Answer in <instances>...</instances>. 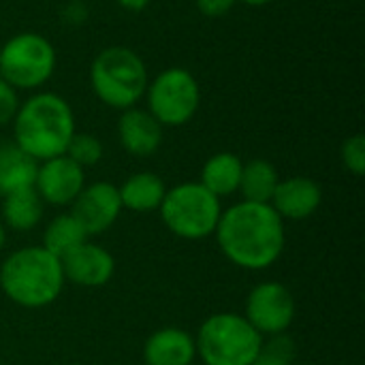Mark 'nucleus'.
<instances>
[{"label":"nucleus","instance_id":"nucleus-20","mask_svg":"<svg viewBox=\"0 0 365 365\" xmlns=\"http://www.w3.org/2000/svg\"><path fill=\"white\" fill-rule=\"evenodd\" d=\"M278 182H280V175L269 160L252 158L242 169V180H240L237 192H242L244 201L269 203L278 188Z\"/></svg>","mask_w":365,"mask_h":365},{"label":"nucleus","instance_id":"nucleus-28","mask_svg":"<svg viewBox=\"0 0 365 365\" xmlns=\"http://www.w3.org/2000/svg\"><path fill=\"white\" fill-rule=\"evenodd\" d=\"M4 246H6V227L0 220V252L4 250Z\"/></svg>","mask_w":365,"mask_h":365},{"label":"nucleus","instance_id":"nucleus-15","mask_svg":"<svg viewBox=\"0 0 365 365\" xmlns=\"http://www.w3.org/2000/svg\"><path fill=\"white\" fill-rule=\"evenodd\" d=\"M195 357V338L178 327L154 331L143 349V359L148 365H192Z\"/></svg>","mask_w":365,"mask_h":365},{"label":"nucleus","instance_id":"nucleus-5","mask_svg":"<svg viewBox=\"0 0 365 365\" xmlns=\"http://www.w3.org/2000/svg\"><path fill=\"white\" fill-rule=\"evenodd\" d=\"M263 336L244 314L218 312L205 319L197 331V357L205 365H252Z\"/></svg>","mask_w":365,"mask_h":365},{"label":"nucleus","instance_id":"nucleus-12","mask_svg":"<svg viewBox=\"0 0 365 365\" xmlns=\"http://www.w3.org/2000/svg\"><path fill=\"white\" fill-rule=\"evenodd\" d=\"M64 280L83 289L105 287L115 274V259L98 244L83 242L73 252L60 259Z\"/></svg>","mask_w":365,"mask_h":365},{"label":"nucleus","instance_id":"nucleus-26","mask_svg":"<svg viewBox=\"0 0 365 365\" xmlns=\"http://www.w3.org/2000/svg\"><path fill=\"white\" fill-rule=\"evenodd\" d=\"M195 2L205 17H222L235 6L237 0H195Z\"/></svg>","mask_w":365,"mask_h":365},{"label":"nucleus","instance_id":"nucleus-9","mask_svg":"<svg viewBox=\"0 0 365 365\" xmlns=\"http://www.w3.org/2000/svg\"><path fill=\"white\" fill-rule=\"evenodd\" d=\"M297 314L293 293L280 282L257 284L246 299V321L261 336L287 334Z\"/></svg>","mask_w":365,"mask_h":365},{"label":"nucleus","instance_id":"nucleus-11","mask_svg":"<svg viewBox=\"0 0 365 365\" xmlns=\"http://www.w3.org/2000/svg\"><path fill=\"white\" fill-rule=\"evenodd\" d=\"M122 199L118 186L109 182H94L83 186L71 205V214L81 222L88 235H101L115 225L122 214Z\"/></svg>","mask_w":365,"mask_h":365},{"label":"nucleus","instance_id":"nucleus-19","mask_svg":"<svg viewBox=\"0 0 365 365\" xmlns=\"http://www.w3.org/2000/svg\"><path fill=\"white\" fill-rule=\"evenodd\" d=\"M242 169H244V163L240 156H235L231 152H218L205 160V165L201 169L199 184H203L218 199L229 197L240 190Z\"/></svg>","mask_w":365,"mask_h":365},{"label":"nucleus","instance_id":"nucleus-6","mask_svg":"<svg viewBox=\"0 0 365 365\" xmlns=\"http://www.w3.org/2000/svg\"><path fill=\"white\" fill-rule=\"evenodd\" d=\"M158 210L173 235L195 242L214 235L222 214L220 199L199 182H184L169 188Z\"/></svg>","mask_w":365,"mask_h":365},{"label":"nucleus","instance_id":"nucleus-4","mask_svg":"<svg viewBox=\"0 0 365 365\" xmlns=\"http://www.w3.org/2000/svg\"><path fill=\"white\" fill-rule=\"evenodd\" d=\"M90 81L94 94L113 109H130L143 98L148 90V68L141 56L122 45H113L103 49L92 66Z\"/></svg>","mask_w":365,"mask_h":365},{"label":"nucleus","instance_id":"nucleus-27","mask_svg":"<svg viewBox=\"0 0 365 365\" xmlns=\"http://www.w3.org/2000/svg\"><path fill=\"white\" fill-rule=\"evenodd\" d=\"M152 0H118V4L122 6V9H126V11H133V13H137V11H143L148 4H150Z\"/></svg>","mask_w":365,"mask_h":365},{"label":"nucleus","instance_id":"nucleus-3","mask_svg":"<svg viewBox=\"0 0 365 365\" xmlns=\"http://www.w3.org/2000/svg\"><path fill=\"white\" fill-rule=\"evenodd\" d=\"M64 272L58 257L43 246H24L0 265V289L17 306L36 310L53 304L64 289Z\"/></svg>","mask_w":365,"mask_h":365},{"label":"nucleus","instance_id":"nucleus-14","mask_svg":"<svg viewBox=\"0 0 365 365\" xmlns=\"http://www.w3.org/2000/svg\"><path fill=\"white\" fill-rule=\"evenodd\" d=\"M118 137L122 148L139 158L152 156L163 143V126L148 109H124L118 120Z\"/></svg>","mask_w":365,"mask_h":365},{"label":"nucleus","instance_id":"nucleus-21","mask_svg":"<svg viewBox=\"0 0 365 365\" xmlns=\"http://www.w3.org/2000/svg\"><path fill=\"white\" fill-rule=\"evenodd\" d=\"M88 233L81 227V222L68 212V214H60L56 216L43 233V248L49 250L53 257L62 259L68 252H73L77 246H81L83 242H88Z\"/></svg>","mask_w":365,"mask_h":365},{"label":"nucleus","instance_id":"nucleus-8","mask_svg":"<svg viewBox=\"0 0 365 365\" xmlns=\"http://www.w3.org/2000/svg\"><path fill=\"white\" fill-rule=\"evenodd\" d=\"M145 96L148 111L160 126L188 124L201 105V90L197 79L182 66H171L158 73L148 83Z\"/></svg>","mask_w":365,"mask_h":365},{"label":"nucleus","instance_id":"nucleus-22","mask_svg":"<svg viewBox=\"0 0 365 365\" xmlns=\"http://www.w3.org/2000/svg\"><path fill=\"white\" fill-rule=\"evenodd\" d=\"M267 338L269 340L267 342L263 340L261 351L252 365H295L297 346L293 338H289L287 334L267 336Z\"/></svg>","mask_w":365,"mask_h":365},{"label":"nucleus","instance_id":"nucleus-18","mask_svg":"<svg viewBox=\"0 0 365 365\" xmlns=\"http://www.w3.org/2000/svg\"><path fill=\"white\" fill-rule=\"evenodd\" d=\"M43 212H45V203L34 190V186H30V188H21L2 197L0 220L6 229L24 233V231H32L41 222Z\"/></svg>","mask_w":365,"mask_h":365},{"label":"nucleus","instance_id":"nucleus-25","mask_svg":"<svg viewBox=\"0 0 365 365\" xmlns=\"http://www.w3.org/2000/svg\"><path fill=\"white\" fill-rule=\"evenodd\" d=\"M17 109H19L17 90L0 77V126L11 124L15 113H17Z\"/></svg>","mask_w":365,"mask_h":365},{"label":"nucleus","instance_id":"nucleus-7","mask_svg":"<svg viewBox=\"0 0 365 365\" xmlns=\"http://www.w3.org/2000/svg\"><path fill=\"white\" fill-rule=\"evenodd\" d=\"M53 71L56 49L36 32H19L0 45V77L15 90H36Z\"/></svg>","mask_w":365,"mask_h":365},{"label":"nucleus","instance_id":"nucleus-13","mask_svg":"<svg viewBox=\"0 0 365 365\" xmlns=\"http://www.w3.org/2000/svg\"><path fill=\"white\" fill-rule=\"evenodd\" d=\"M323 201L321 186L304 175L287 178L278 182V188L269 201V205L278 212V216L284 220H306L310 218Z\"/></svg>","mask_w":365,"mask_h":365},{"label":"nucleus","instance_id":"nucleus-1","mask_svg":"<svg viewBox=\"0 0 365 365\" xmlns=\"http://www.w3.org/2000/svg\"><path fill=\"white\" fill-rule=\"evenodd\" d=\"M216 242L222 255L246 272H263L272 267L287 244L284 220L269 203L240 201L222 210Z\"/></svg>","mask_w":365,"mask_h":365},{"label":"nucleus","instance_id":"nucleus-2","mask_svg":"<svg viewBox=\"0 0 365 365\" xmlns=\"http://www.w3.org/2000/svg\"><path fill=\"white\" fill-rule=\"evenodd\" d=\"M11 124L13 141L36 163L62 156L75 135L73 109L53 92H38L19 103Z\"/></svg>","mask_w":365,"mask_h":365},{"label":"nucleus","instance_id":"nucleus-16","mask_svg":"<svg viewBox=\"0 0 365 365\" xmlns=\"http://www.w3.org/2000/svg\"><path fill=\"white\" fill-rule=\"evenodd\" d=\"M38 163L15 141H0V197L34 186Z\"/></svg>","mask_w":365,"mask_h":365},{"label":"nucleus","instance_id":"nucleus-23","mask_svg":"<svg viewBox=\"0 0 365 365\" xmlns=\"http://www.w3.org/2000/svg\"><path fill=\"white\" fill-rule=\"evenodd\" d=\"M71 160H75L81 169L86 167H94L101 163L103 158V143L98 137L88 135V133H75L73 139L66 145L64 152Z\"/></svg>","mask_w":365,"mask_h":365},{"label":"nucleus","instance_id":"nucleus-10","mask_svg":"<svg viewBox=\"0 0 365 365\" xmlns=\"http://www.w3.org/2000/svg\"><path fill=\"white\" fill-rule=\"evenodd\" d=\"M83 186H86V171L66 154L38 163L34 190L38 192L43 203L56 207L73 205V201L83 190Z\"/></svg>","mask_w":365,"mask_h":365},{"label":"nucleus","instance_id":"nucleus-29","mask_svg":"<svg viewBox=\"0 0 365 365\" xmlns=\"http://www.w3.org/2000/svg\"><path fill=\"white\" fill-rule=\"evenodd\" d=\"M240 2H246V4H250V6H263V4H269V2H274V0H240Z\"/></svg>","mask_w":365,"mask_h":365},{"label":"nucleus","instance_id":"nucleus-17","mask_svg":"<svg viewBox=\"0 0 365 365\" xmlns=\"http://www.w3.org/2000/svg\"><path fill=\"white\" fill-rule=\"evenodd\" d=\"M118 192L122 199V207L141 214V212H154L160 207L167 186L156 173L139 171L126 178L124 184L118 188Z\"/></svg>","mask_w":365,"mask_h":365},{"label":"nucleus","instance_id":"nucleus-24","mask_svg":"<svg viewBox=\"0 0 365 365\" xmlns=\"http://www.w3.org/2000/svg\"><path fill=\"white\" fill-rule=\"evenodd\" d=\"M340 156H342V163L344 167L361 178L365 173V137L364 135H353L349 137L344 143H342V150H340Z\"/></svg>","mask_w":365,"mask_h":365}]
</instances>
